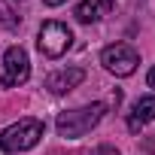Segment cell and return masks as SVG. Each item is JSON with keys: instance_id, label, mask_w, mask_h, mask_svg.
Returning a JSON list of instances; mask_svg holds the SVG:
<instances>
[{"instance_id": "obj_11", "label": "cell", "mask_w": 155, "mask_h": 155, "mask_svg": "<svg viewBox=\"0 0 155 155\" xmlns=\"http://www.w3.org/2000/svg\"><path fill=\"white\" fill-rule=\"evenodd\" d=\"M146 85L155 88V67H149V73H146Z\"/></svg>"}, {"instance_id": "obj_10", "label": "cell", "mask_w": 155, "mask_h": 155, "mask_svg": "<svg viewBox=\"0 0 155 155\" xmlns=\"http://www.w3.org/2000/svg\"><path fill=\"white\" fill-rule=\"evenodd\" d=\"M97 155H119V149H116V146H101Z\"/></svg>"}, {"instance_id": "obj_5", "label": "cell", "mask_w": 155, "mask_h": 155, "mask_svg": "<svg viewBox=\"0 0 155 155\" xmlns=\"http://www.w3.org/2000/svg\"><path fill=\"white\" fill-rule=\"evenodd\" d=\"M31 79V61L28 52L21 46H9L3 55V76H0V88H9V85H25Z\"/></svg>"}, {"instance_id": "obj_4", "label": "cell", "mask_w": 155, "mask_h": 155, "mask_svg": "<svg viewBox=\"0 0 155 155\" xmlns=\"http://www.w3.org/2000/svg\"><path fill=\"white\" fill-rule=\"evenodd\" d=\"M101 64L104 70H110L113 76H131L140 64V55L128 46V43H113L101 52Z\"/></svg>"}, {"instance_id": "obj_6", "label": "cell", "mask_w": 155, "mask_h": 155, "mask_svg": "<svg viewBox=\"0 0 155 155\" xmlns=\"http://www.w3.org/2000/svg\"><path fill=\"white\" fill-rule=\"evenodd\" d=\"M85 79V70L82 67H67V70H55L49 79H46V88L52 91V94H67V91H73L76 85H79Z\"/></svg>"}, {"instance_id": "obj_2", "label": "cell", "mask_w": 155, "mask_h": 155, "mask_svg": "<svg viewBox=\"0 0 155 155\" xmlns=\"http://www.w3.org/2000/svg\"><path fill=\"white\" fill-rule=\"evenodd\" d=\"M40 137H43L40 119H18L15 125L0 131V149L3 152H28L40 143Z\"/></svg>"}, {"instance_id": "obj_8", "label": "cell", "mask_w": 155, "mask_h": 155, "mask_svg": "<svg viewBox=\"0 0 155 155\" xmlns=\"http://www.w3.org/2000/svg\"><path fill=\"white\" fill-rule=\"evenodd\" d=\"M113 6V0H82L79 6H76V18H79L82 25H94V21H101L104 15H107V9Z\"/></svg>"}, {"instance_id": "obj_7", "label": "cell", "mask_w": 155, "mask_h": 155, "mask_svg": "<svg viewBox=\"0 0 155 155\" xmlns=\"http://www.w3.org/2000/svg\"><path fill=\"white\" fill-rule=\"evenodd\" d=\"M155 119V94H146V97H140L134 107H131V116H128V131H140L143 125H149Z\"/></svg>"}, {"instance_id": "obj_3", "label": "cell", "mask_w": 155, "mask_h": 155, "mask_svg": "<svg viewBox=\"0 0 155 155\" xmlns=\"http://www.w3.org/2000/svg\"><path fill=\"white\" fill-rule=\"evenodd\" d=\"M37 46H40V52H43L46 58L58 61V58L67 55V49L73 46V34H70V28L61 25V21H43V28H40V34H37Z\"/></svg>"}, {"instance_id": "obj_1", "label": "cell", "mask_w": 155, "mask_h": 155, "mask_svg": "<svg viewBox=\"0 0 155 155\" xmlns=\"http://www.w3.org/2000/svg\"><path fill=\"white\" fill-rule=\"evenodd\" d=\"M107 107L104 104H85V107H76V110H67L58 116V134L67 137V140H76V137H85L91 128H97V122L104 119Z\"/></svg>"}, {"instance_id": "obj_12", "label": "cell", "mask_w": 155, "mask_h": 155, "mask_svg": "<svg viewBox=\"0 0 155 155\" xmlns=\"http://www.w3.org/2000/svg\"><path fill=\"white\" fill-rule=\"evenodd\" d=\"M46 6H61V3H67V0H43Z\"/></svg>"}, {"instance_id": "obj_9", "label": "cell", "mask_w": 155, "mask_h": 155, "mask_svg": "<svg viewBox=\"0 0 155 155\" xmlns=\"http://www.w3.org/2000/svg\"><path fill=\"white\" fill-rule=\"evenodd\" d=\"M0 25H3V28H18V18H15V12L6 6V3H0Z\"/></svg>"}]
</instances>
